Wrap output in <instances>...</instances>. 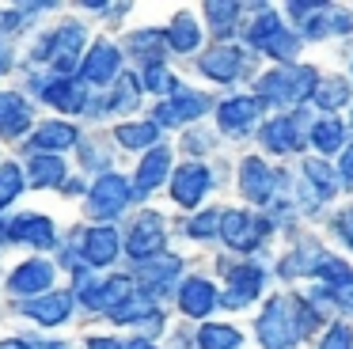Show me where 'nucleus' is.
<instances>
[{
  "label": "nucleus",
  "instance_id": "7",
  "mask_svg": "<svg viewBox=\"0 0 353 349\" xmlns=\"http://www.w3.org/2000/svg\"><path fill=\"white\" fill-rule=\"evenodd\" d=\"M259 141H262V148L277 152V156H285V152H300L304 141H307L304 129H300V114H281V118L266 121L262 133H259Z\"/></svg>",
  "mask_w": 353,
  "mask_h": 349
},
{
  "label": "nucleus",
  "instance_id": "18",
  "mask_svg": "<svg viewBox=\"0 0 353 349\" xmlns=\"http://www.w3.org/2000/svg\"><path fill=\"white\" fill-rule=\"evenodd\" d=\"M31 126V106L16 91H0V137H19Z\"/></svg>",
  "mask_w": 353,
  "mask_h": 349
},
{
  "label": "nucleus",
  "instance_id": "21",
  "mask_svg": "<svg viewBox=\"0 0 353 349\" xmlns=\"http://www.w3.org/2000/svg\"><path fill=\"white\" fill-rule=\"evenodd\" d=\"M312 99H315V106H319V110L334 114V110H342V106L353 99V80H345V76H323Z\"/></svg>",
  "mask_w": 353,
  "mask_h": 349
},
{
  "label": "nucleus",
  "instance_id": "33",
  "mask_svg": "<svg viewBox=\"0 0 353 349\" xmlns=\"http://www.w3.org/2000/svg\"><path fill=\"white\" fill-rule=\"evenodd\" d=\"M65 179V163L54 156H34L31 159V182L34 186H54V182Z\"/></svg>",
  "mask_w": 353,
  "mask_h": 349
},
{
  "label": "nucleus",
  "instance_id": "5",
  "mask_svg": "<svg viewBox=\"0 0 353 349\" xmlns=\"http://www.w3.org/2000/svg\"><path fill=\"white\" fill-rule=\"evenodd\" d=\"M262 285H266V270L254 262H239L228 270V288H224L221 303L224 308H247L262 296Z\"/></svg>",
  "mask_w": 353,
  "mask_h": 349
},
{
  "label": "nucleus",
  "instance_id": "9",
  "mask_svg": "<svg viewBox=\"0 0 353 349\" xmlns=\"http://www.w3.org/2000/svg\"><path fill=\"white\" fill-rule=\"evenodd\" d=\"M209 182H213L209 167H201V163H183V167L175 171V179H171V197H175L183 209H194V205H201Z\"/></svg>",
  "mask_w": 353,
  "mask_h": 349
},
{
  "label": "nucleus",
  "instance_id": "2",
  "mask_svg": "<svg viewBox=\"0 0 353 349\" xmlns=\"http://www.w3.org/2000/svg\"><path fill=\"white\" fill-rule=\"evenodd\" d=\"M315 88H319V72L312 65H285L259 76L254 99L270 106H292V103H307L315 95Z\"/></svg>",
  "mask_w": 353,
  "mask_h": 349
},
{
  "label": "nucleus",
  "instance_id": "26",
  "mask_svg": "<svg viewBox=\"0 0 353 349\" xmlns=\"http://www.w3.org/2000/svg\"><path fill=\"white\" fill-rule=\"evenodd\" d=\"M168 167H171V152L168 148H152L145 156V163L137 167V190L141 194H148V190H156L163 179H168Z\"/></svg>",
  "mask_w": 353,
  "mask_h": 349
},
{
  "label": "nucleus",
  "instance_id": "43",
  "mask_svg": "<svg viewBox=\"0 0 353 349\" xmlns=\"http://www.w3.org/2000/svg\"><path fill=\"white\" fill-rule=\"evenodd\" d=\"M334 232H338V239H342L345 247H353V209H342L334 217Z\"/></svg>",
  "mask_w": 353,
  "mask_h": 349
},
{
  "label": "nucleus",
  "instance_id": "16",
  "mask_svg": "<svg viewBox=\"0 0 353 349\" xmlns=\"http://www.w3.org/2000/svg\"><path fill=\"white\" fill-rule=\"evenodd\" d=\"M80 46H84V27H77V23H72V27H61L46 46H42L39 57H54V65L61 68V72H69L72 61H77V50H80Z\"/></svg>",
  "mask_w": 353,
  "mask_h": 349
},
{
  "label": "nucleus",
  "instance_id": "11",
  "mask_svg": "<svg viewBox=\"0 0 353 349\" xmlns=\"http://www.w3.org/2000/svg\"><path fill=\"white\" fill-rule=\"evenodd\" d=\"M133 186L122 179V174H103L99 182L92 186V212L95 217H114V212L125 209Z\"/></svg>",
  "mask_w": 353,
  "mask_h": 349
},
{
  "label": "nucleus",
  "instance_id": "17",
  "mask_svg": "<svg viewBox=\"0 0 353 349\" xmlns=\"http://www.w3.org/2000/svg\"><path fill=\"white\" fill-rule=\"evenodd\" d=\"M118 65H122V57H118V50L114 46H107V42H99L92 53L84 57V68H80V76H84L88 83H110V76L118 72Z\"/></svg>",
  "mask_w": 353,
  "mask_h": 349
},
{
  "label": "nucleus",
  "instance_id": "35",
  "mask_svg": "<svg viewBox=\"0 0 353 349\" xmlns=\"http://www.w3.org/2000/svg\"><path fill=\"white\" fill-rule=\"evenodd\" d=\"M145 88L156 91V95H168V91H171V95H179V91H183V88H179V76L168 72L163 65H148L145 68Z\"/></svg>",
  "mask_w": 353,
  "mask_h": 349
},
{
  "label": "nucleus",
  "instance_id": "6",
  "mask_svg": "<svg viewBox=\"0 0 353 349\" xmlns=\"http://www.w3.org/2000/svg\"><path fill=\"white\" fill-rule=\"evenodd\" d=\"M239 190H243L247 201L270 205L277 197V171L270 163H262L259 156H247L239 163Z\"/></svg>",
  "mask_w": 353,
  "mask_h": 349
},
{
  "label": "nucleus",
  "instance_id": "30",
  "mask_svg": "<svg viewBox=\"0 0 353 349\" xmlns=\"http://www.w3.org/2000/svg\"><path fill=\"white\" fill-rule=\"evenodd\" d=\"M46 99L57 110H84V88L77 80H57L46 88Z\"/></svg>",
  "mask_w": 353,
  "mask_h": 349
},
{
  "label": "nucleus",
  "instance_id": "39",
  "mask_svg": "<svg viewBox=\"0 0 353 349\" xmlns=\"http://www.w3.org/2000/svg\"><path fill=\"white\" fill-rule=\"evenodd\" d=\"M216 232H221V212H216V209H209V212H201V217L190 220V235H194V239H209V235H216Z\"/></svg>",
  "mask_w": 353,
  "mask_h": 349
},
{
  "label": "nucleus",
  "instance_id": "34",
  "mask_svg": "<svg viewBox=\"0 0 353 349\" xmlns=\"http://www.w3.org/2000/svg\"><path fill=\"white\" fill-rule=\"evenodd\" d=\"M130 46H137L133 53H145L148 65H160V57L168 53V50H163V46H168V38L156 34V30H141V34H133V38H130Z\"/></svg>",
  "mask_w": 353,
  "mask_h": 349
},
{
  "label": "nucleus",
  "instance_id": "23",
  "mask_svg": "<svg viewBox=\"0 0 353 349\" xmlns=\"http://www.w3.org/2000/svg\"><path fill=\"white\" fill-rule=\"evenodd\" d=\"M12 239H23V243H34V247H54L57 235H54V224L46 217H19L12 220Z\"/></svg>",
  "mask_w": 353,
  "mask_h": 349
},
{
  "label": "nucleus",
  "instance_id": "14",
  "mask_svg": "<svg viewBox=\"0 0 353 349\" xmlns=\"http://www.w3.org/2000/svg\"><path fill=\"white\" fill-rule=\"evenodd\" d=\"M160 247H163V220L156 217V212H141L133 232H130V239H125V250H130L133 258H152Z\"/></svg>",
  "mask_w": 353,
  "mask_h": 349
},
{
  "label": "nucleus",
  "instance_id": "3",
  "mask_svg": "<svg viewBox=\"0 0 353 349\" xmlns=\"http://www.w3.org/2000/svg\"><path fill=\"white\" fill-rule=\"evenodd\" d=\"M247 42L259 53H266V57L285 61V65H292L296 53H300V38L292 34V30L277 19V12H270V8H262V15L247 27Z\"/></svg>",
  "mask_w": 353,
  "mask_h": 349
},
{
  "label": "nucleus",
  "instance_id": "48",
  "mask_svg": "<svg viewBox=\"0 0 353 349\" xmlns=\"http://www.w3.org/2000/svg\"><path fill=\"white\" fill-rule=\"evenodd\" d=\"M350 76H353V65H350Z\"/></svg>",
  "mask_w": 353,
  "mask_h": 349
},
{
  "label": "nucleus",
  "instance_id": "44",
  "mask_svg": "<svg viewBox=\"0 0 353 349\" xmlns=\"http://www.w3.org/2000/svg\"><path fill=\"white\" fill-rule=\"evenodd\" d=\"M338 182L353 190V144L342 152V163H338Z\"/></svg>",
  "mask_w": 353,
  "mask_h": 349
},
{
  "label": "nucleus",
  "instance_id": "47",
  "mask_svg": "<svg viewBox=\"0 0 353 349\" xmlns=\"http://www.w3.org/2000/svg\"><path fill=\"white\" fill-rule=\"evenodd\" d=\"M0 68H4V53H0Z\"/></svg>",
  "mask_w": 353,
  "mask_h": 349
},
{
  "label": "nucleus",
  "instance_id": "1",
  "mask_svg": "<svg viewBox=\"0 0 353 349\" xmlns=\"http://www.w3.org/2000/svg\"><path fill=\"white\" fill-rule=\"evenodd\" d=\"M319 311L304 300V296H292V292H277L266 300L259 315V341L262 349H292L304 334H312L319 326Z\"/></svg>",
  "mask_w": 353,
  "mask_h": 349
},
{
  "label": "nucleus",
  "instance_id": "19",
  "mask_svg": "<svg viewBox=\"0 0 353 349\" xmlns=\"http://www.w3.org/2000/svg\"><path fill=\"white\" fill-rule=\"evenodd\" d=\"M345 137H350V133H345L342 118H338V114H323V118L312 126V137H307V141L315 144L319 156H330V152H342L345 148Z\"/></svg>",
  "mask_w": 353,
  "mask_h": 349
},
{
  "label": "nucleus",
  "instance_id": "22",
  "mask_svg": "<svg viewBox=\"0 0 353 349\" xmlns=\"http://www.w3.org/2000/svg\"><path fill=\"white\" fill-rule=\"evenodd\" d=\"M50 281H54V266L34 258V262H23L12 273L8 288L12 292H42V288H50Z\"/></svg>",
  "mask_w": 353,
  "mask_h": 349
},
{
  "label": "nucleus",
  "instance_id": "20",
  "mask_svg": "<svg viewBox=\"0 0 353 349\" xmlns=\"http://www.w3.org/2000/svg\"><path fill=\"white\" fill-rule=\"evenodd\" d=\"M69 308H72V296H69V292H50V296L31 300L23 311L34 319V323H42V326H57V323H65Z\"/></svg>",
  "mask_w": 353,
  "mask_h": 349
},
{
  "label": "nucleus",
  "instance_id": "24",
  "mask_svg": "<svg viewBox=\"0 0 353 349\" xmlns=\"http://www.w3.org/2000/svg\"><path fill=\"white\" fill-rule=\"evenodd\" d=\"M118 255V232L114 228H92L84 239V258L92 266H107Z\"/></svg>",
  "mask_w": 353,
  "mask_h": 349
},
{
  "label": "nucleus",
  "instance_id": "4",
  "mask_svg": "<svg viewBox=\"0 0 353 349\" xmlns=\"http://www.w3.org/2000/svg\"><path fill=\"white\" fill-rule=\"evenodd\" d=\"M221 235L232 250H254L270 235V220L243 212V209H228V212H221Z\"/></svg>",
  "mask_w": 353,
  "mask_h": 349
},
{
  "label": "nucleus",
  "instance_id": "36",
  "mask_svg": "<svg viewBox=\"0 0 353 349\" xmlns=\"http://www.w3.org/2000/svg\"><path fill=\"white\" fill-rule=\"evenodd\" d=\"M205 15H209V27L216 30V34H228V30H236V19H239V4H205Z\"/></svg>",
  "mask_w": 353,
  "mask_h": 349
},
{
  "label": "nucleus",
  "instance_id": "31",
  "mask_svg": "<svg viewBox=\"0 0 353 349\" xmlns=\"http://www.w3.org/2000/svg\"><path fill=\"white\" fill-rule=\"evenodd\" d=\"M175 273H179V258H156V262L141 266V285H145V292H156V288H163Z\"/></svg>",
  "mask_w": 353,
  "mask_h": 349
},
{
  "label": "nucleus",
  "instance_id": "8",
  "mask_svg": "<svg viewBox=\"0 0 353 349\" xmlns=\"http://www.w3.org/2000/svg\"><path fill=\"white\" fill-rule=\"evenodd\" d=\"M300 174H304V197H307V205H327L330 197L338 194V174H334V167H327V159L323 156H307L304 159V167H300Z\"/></svg>",
  "mask_w": 353,
  "mask_h": 349
},
{
  "label": "nucleus",
  "instance_id": "32",
  "mask_svg": "<svg viewBox=\"0 0 353 349\" xmlns=\"http://www.w3.org/2000/svg\"><path fill=\"white\" fill-rule=\"evenodd\" d=\"M114 137L125 144V148H148V144L160 141V126H156V121H141V126H118Z\"/></svg>",
  "mask_w": 353,
  "mask_h": 349
},
{
  "label": "nucleus",
  "instance_id": "41",
  "mask_svg": "<svg viewBox=\"0 0 353 349\" xmlns=\"http://www.w3.org/2000/svg\"><path fill=\"white\" fill-rule=\"evenodd\" d=\"M133 103H137V80H133V76H125L122 88H118V95L107 103V110H118V106H133Z\"/></svg>",
  "mask_w": 353,
  "mask_h": 349
},
{
  "label": "nucleus",
  "instance_id": "46",
  "mask_svg": "<svg viewBox=\"0 0 353 349\" xmlns=\"http://www.w3.org/2000/svg\"><path fill=\"white\" fill-rule=\"evenodd\" d=\"M125 349H156V346H152V341H145V338H137V341H130Z\"/></svg>",
  "mask_w": 353,
  "mask_h": 349
},
{
  "label": "nucleus",
  "instance_id": "40",
  "mask_svg": "<svg viewBox=\"0 0 353 349\" xmlns=\"http://www.w3.org/2000/svg\"><path fill=\"white\" fill-rule=\"evenodd\" d=\"M327 8H330V4H323V0H296V4H289V15H292L296 23H304V27H307V23H312L315 15H323Z\"/></svg>",
  "mask_w": 353,
  "mask_h": 349
},
{
  "label": "nucleus",
  "instance_id": "15",
  "mask_svg": "<svg viewBox=\"0 0 353 349\" xmlns=\"http://www.w3.org/2000/svg\"><path fill=\"white\" fill-rule=\"evenodd\" d=\"M216 288H213V281H205V277H186V285L179 288V308L186 311L190 319H205L209 311L216 308Z\"/></svg>",
  "mask_w": 353,
  "mask_h": 349
},
{
  "label": "nucleus",
  "instance_id": "42",
  "mask_svg": "<svg viewBox=\"0 0 353 349\" xmlns=\"http://www.w3.org/2000/svg\"><path fill=\"white\" fill-rule=\"evenodd\" d=\"M327 296H330V303H334V308L353 311V277L345 281V285H338V288H327Z\"/></svg>",
  "mask_w": 353,
  "mask_h": 349
},
{
  "label": "nucleus",
  "instance_id": "29",
  "mask_svg": "<svg viewBox=\"0 0 353 349\" xmlns=\"http://www.w3.org/2000/svg\"><path fill=\"white\" fill-rule=\"evenodd\" d=\"M77 141V129L69 121H46V126L34 129V148H46V152H61Z\"/></svg>",
  "mask_w": 353,
  "mask_h": 349
},
{
  "label": "nucleus",
  "instance_id": "25",
  "mask_svg": "<svg viewBox=\"0 0 353 349\" xmlns=\"http://www.w3.org/2000/svg\"><path fill=\"white\" fill-rule=\"evenodd\" d=\"M353 30V12H323L315 15L312 23L304 27V38H312V42H319V38H334V34H350Z\"/></svg>",
  "mask_w": 353,
  "mask_h": 349
},
{
  "label": "nucleus",
  "instance_id": "37",
  "mask_svg": "<svg viewBox=\"0 0 353 349\" xmlns=\"http://www.w3.org/2000/svg\"><path fill=\"white\" fill-rule=\"evenodd\" d=\"M19 186H23V174H19L16 163H4L0 167V209L12 201V197L19 194Z\"/></svg>",
  "mask_w": 353,
  "mask_h": 349
},
{
  "label": "nucleus",
  "instance_id": "12",
  "mask_svg": "<svg viewBox=\"0 0 353 349\" xmlns=\"http://www.w3.org/2000/svg\"><path fill=\"white\" fill-rule=\"evenodd\" d=\"M209 110V99L198 95V91H179L175 99L156 106V126H183V121H194Z\"/></svg>",
  "mask_w": 353,
  "mask_h": 349
},
{
  "label": "nucleus",
  "instance_id": "27",
  "mask_svg": "<svg viewBox=\"0 0 353 349\" xmlns=\"http://www.w3.org/2000/svg\"><path fill=\"white\" fill-rule=\"evenodd\" d=\"M168 46L171 50H179V53H190V50H198V42H201V30H198V23L190 19L186 12H179L175 19H171V27H168Z\"/></svg>",
  "mask_w": 353,
  "mask_h": 349
},
{
  "label": "nucleus",
  "instance_id": "45",
  "mask_svg": "<svg viewBox=\"0 0 353 349\" xmlns=\"http://www.w3.org/2000/svg\"><path fill=\"white\" fill-rule=\"evenodd\" d=\"M92 349H125V346L114 338H92Z\"/></svg>",
  "mask_w": 353,
  "mask_h": 349
},
{
  "label": "nucleus",
  "instance_id": "10",
  "mask_svg": "<svg viewBox=\"0 0 353 349\" xmlns=\"http://www.w3.org/2000/svg\"><path fill=\"white\" fill-rule=\"evenodd\" d=\"M198 68L209 76V80H216V83H232V80L243 76L247 53L236 50V46H216V50H209L205 57L198 61Z\"/></svg>",
  "mask_w": 353,
  "mask_h": 349
},
{
  "label": "nucleus",
  "instance_id": "28",
  "mask_svg": "<svg viewBox=\"0 0 353 349\" xmlns=\"http://www.w3.org/2000/svg\"><path fill=\"white\" fill-rule=\"evenodd\" d=\"M243 346V334L228 323H205L198 330V349H239Z\"/></svg>",
  "mask_w": 353,
  "mask_h": 349
},
{
  "label": "nucleus",
  "instance_id": "13",
  "mask_svg": "<svg viewBox=\"0 0 353 349\" xmlns=\"http://www.w3.org/2000/svg\"><path fill=\"white\" fill-rule=\"evenodd\" d=\"M259 114H262V103L254 95H236V99H228V103H221L216 121H221L224 133H247V129L259 121Z\"/></svg>",
  "mask_w": 353,
  "mask_h": 349
},
{
  "label": "nucleus",
  "instance_id": "38",
  "mask_svg": "<svg viewBox=\"0 0 353 349\" xmlns=\"http://www.w3.org/2000/svg\"><path fill=\"white\" fill-rule=\"evenodd\" d=\"M319 349H353V326L350 323H330L323 334Z\"/></svg>",
  "mask_w": 353,
  "mask_h": 349
}]
</instances>
